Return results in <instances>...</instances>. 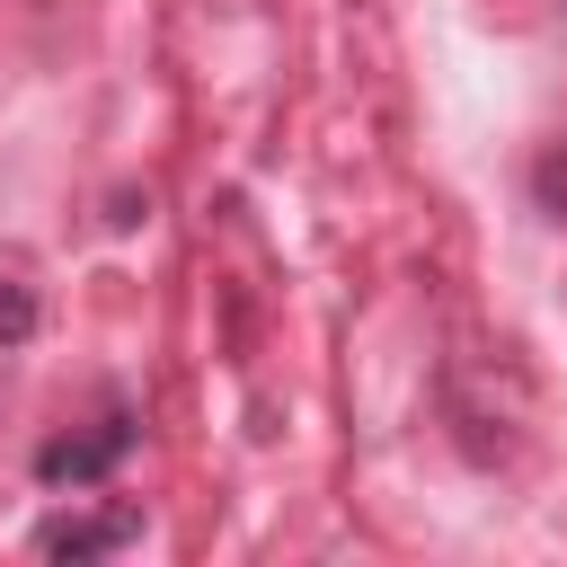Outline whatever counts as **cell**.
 <instances>
[{
	"mask_svg": "<svg viewBox=\"0 0 567 567\" xmlns=\"http://www.w3.org/2000/svg\"><path fill=\"white\" fill-rule=\"evenodd\" d=\"M124 452H133V416H97V425H80V434H53V443L35 452V478H44V487H97Z\"/></svg>",
	"mask_w": 567,
	"mask_h": 567,
	"instance_id": "1",
	"label": "cell"
},
{
	"mask_svg": "<svg viewBox=\"0 0 567 567\" xmlns=\"http://www.w3.org/2000/svg\"><path fill=\"white\" fill-rule=\"evenodd\" d=\"M124 540H142V514H133V505L62 514V523H44V532H35V549H44V558H106V549H124Z\"/></svg>",
	"mask_w": 567,
	"mask_h": 567,
	"instance_id": "2",
	"label": "cell"
},
{
	"mask_svg": "<svg viewBox=\"0 0 567 567\" xmlns=\"http://www.w3.org/2000/svg\"><path fill=\"white\" fill-rule=\"evenodd\" d=\"M27 337H35V301H27V284L0 275V346H27Z\"/></svg>",
	"mask_w": 567,
	"mask_h": 567,
	"instance_id": "3",
	"label": "cell"
},
{
	"mask_svg": "<svg viewBox=\"0 0 567 567\" xmlns=\"http://www.w3.org/2000/svg\"><path fill=\"white\" fill-rule=\"evenodd\" d=\"M540 204L567 221V159H540Z\"/></svg>",
	"mask_w": 567,
	"mask_h": 567,
	"instance_id": "4",
	"label": "cell"
}]
</instances>
